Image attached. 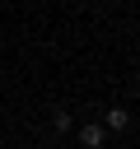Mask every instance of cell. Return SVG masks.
<instances>
[{
    "instance_id": "obj_3",
    "label": "cell",
    "mask_w": 140,
    "mask_h": 149,
    "mask_svg": "<svg viewBox=\"0 0 140 149\" xmlns=\"http://www.w3.org/2000/svg\"><path fill=\"white\" fill-rule=\"evenodd\" d=\"M51 126H56V135H61V130L75 126V116H70V112H51Z\"/></svg>"
},
{
    "instance_id": "obj_1",
    "label": "cell",
    "mask_w": 140,
    "mask_h": 149,
    "mask_svg": "<svg viewBox=\"0 0 140 149\" xmlns=\"http://www.w3.org/2000/svg\"><path fill=\"white\" fill-rule=\"evenodd\" d=\"M103 140H107V130H103L98 121H84V126H79V144H84V149H103Z\"/></svg>"
},
{
    "instance_id": "obj_2",
    "label": "cell",
    "mask_w": 140,
    "mask_h": 149,
    "mask_svg": "<svg viewBox=\"0 0 140 149\" xmlns=\"http://www.w3.org/2000/svg\"><path fill=\"white\" fill-rule=\"evenodd\" d=\"M126 126H131V112H126V107H107L103 130H126Z\"/></svg>"
}]
</instances>
